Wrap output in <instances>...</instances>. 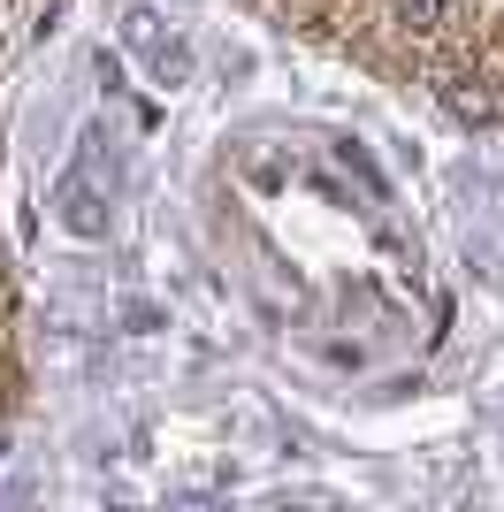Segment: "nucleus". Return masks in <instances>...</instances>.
<instances>
[{
  "label": "nucleus",
  "instance_id": "2",
  "mask_svg": "<svg viewBox=\"0 0 504 512\" xmlns=\"http://www.w3.org/2000/svg\"><path fill=\"white\" fill-rule=\"evenodd\" d=\"M62 230L69 237H107V214H100V199L84 192V184H69V192H62Z\"/></svg>",
  "mask_w": 504,
  "mask_h": 512
},
{
  "label": "nucleus",
  "instance_id": "1",
  "mask_svg": "<svg viewBox=\"0 0 504 512\" xmlns=\"http://www.w3.org/2000/svg\"><path fill=\"white\" fill-rule=\"evenodd\" d=\"M275 8H283L298 31H314V39H336V31H344V16H352L359 0H275Z\"/></svg>",
  "mask_w": 504,
  "mask_h": 512
}]
</instances>
